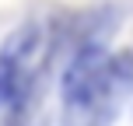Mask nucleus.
<instances>
[{
	"label": "nucleus",
	"mask_w": 133,
	"mask_h": 126,
	"mask_svg": "<svg viewBox=\"0 0 133 126\" xmlns=\"http://www.w3.org/2000/svg\"><path fill=\"white\" fill-rule=\"evenodd\" d=\"M130 63L102 46L77 49L63 70V116L60 126H112L130 91Z\"/></svg>",
	"instance_id": "1"
},
{
	"label": "nucleus",
	"mask_w": 133,
	"mask_h": 126,
	"mask_svg": "<svg viewBox=\"0 0 133 126\" xmlns=\"http://www.w3.org/2000/svg\"><path fill=\"white\" fill-rule=\"evenodd\" d=\"M46 49H49V39L39 21L14 28L4 39V46H0V109H14L28 95Z\"/></svg>",
	"instance_id": "2"
}]
</instances>
